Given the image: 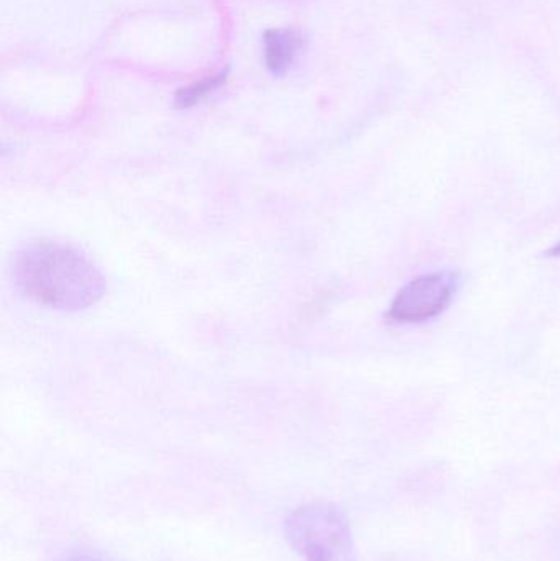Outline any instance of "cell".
Segmentation results:
<instances>
[{
    "mask_svg": "<svg viewBox=\"0 0 560 561\" xmlns=\"http://www.w3.org/2000/svg\"><path fill=\"white\" fill-rule=\"evenodd\" d=\"M12 278L23 296L62 312L89 309L107 290L99 266L82 250L58 240H32L16 250Z\"/></svg>",
    "mask_w": 560,
    "mask_h": 561,
    "instance_id": "cell-1",
    "label": "cell"
},
{
    "mask_svg": "<svg viewBox=\"0 0 560 561\" xmlns=\"http://www.w3.org/2000/svg\"><path fill=\"white\" fill-rule=\"evenodd\" d=\"M285 534L305 561H357L351 523L338 504L312 501L285 520Z\"/></svg>",
    "mask_w": 560,
    "mask_h": 561,
    "instance_id": "cell-2",
    "label": "cell"
},
{
    "mask_svg": "<svg viewBox=\"0 0 560 561\" xmlns=\"http://www.w3.org/2000/svg\"><path fill=\"white\" fill-rule=\"evenodd\" d=\"M459 275L434 272L418 276L398 290L387 317L397 323H423L439 317L459 289Z\"/></svg>",
    "mask_w": 560,
    "mask_h": 561,
    "instance_id": "cell-3",
    "label": "cell"
},
{
    "mask_svg": "<svg viewBox=\"0 0 560 561\" xmlns=\"http://www.w3.org/2000/svg\"><path fill=\"white\" fill-rule=\"evenodd\" d=\"M265 62L273 75L288 71L299 48V36L293 30H268L265 33Z\"/></svg>",
    "mask_w": 560,
    "mask_h": 561,
    "instance_id": "cell-4",
    "label": "cell"
},
{
    "mask_svg": "<svg viewBox=\"0 0 560 561\" xmlns=\"http://www.w3.org/2000/svg\"><path fill=\"white\" fill-rule=\"evenodd\" d=\"M224 79H226V75L210 76V78L203 79V81L194 82L190 88L181 89L176 94L178 107H191V105L196 104L201 99L210 94L214 89L219 88Z\"/></svg>",
    "mask_w": 560,
    "mask_h": 561,
    "instance_id": "cell-5",
    "label": "cell"
},
{
    "mask_svg": "<svg viewBox=\"0 0 560 561\" xmlns=\"http://www.w3.org/2000/svg\"><path fill=\"white\" fill-rule=\"evenodd\" d=\"M65 561H117L108 559V557L98 556V553L79 552L72 553Z\"/></svg>",
    "mask_w": 560,
    "mask_h": 561,
    "instance_id": "cell-6",
    "label": "cell"
},
{
    "mask_svg": "<svg viewBox=\"0 0 560 561\" xmlns=\"http://www.w3.org/2000/svg\"><path fill=\"white\" fill-rule=\"evenodd\" d=\"M546 255L551 256V259H560V240L555 247H552V249L548 250Z\"/></svg>",
    "mask_w": 560,
    "mask_h": 561,
    "instance_id": "cell-7",
    "label": "cell"
}]
</instances>
